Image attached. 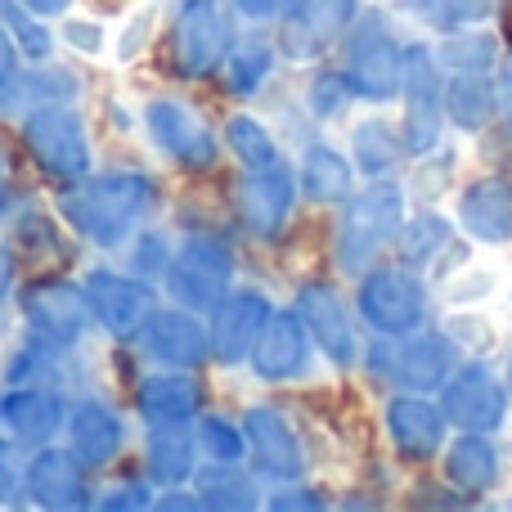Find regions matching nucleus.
<instances>
[{"label": "nucleus", "instance_id": "f257e3e1", "mask_svg": "<svg viewBox=\"0 0 512 512\" xmlns=\"http://www.w3.org/2000/svg\"><path fill=\"white\" fill-rule=\"evenodd\" d=\"M153 198H158L153 176H144L135 167H113V171H90L86 180L59 189L54 212L77 239L95 243V248H122L149 216Z\"/></svg>", "mask_w": 512, "mask_h": 512}, {"label": "nucleus", "instance_id": "f03ea898", "mask_svg": "<svg viewBox=\"0 0 512 512\" xmlns=\"http://www.w3.org/2000/svg\"><path fill=\"white\" fill-rule=\"evenodd\" d=\"M18 144L32 158V167L59 189L77 185L95 171V144H90L86 117L72 108V99L27 108L18 122Z\"/></svg>", "mask_w": 512, "mask_h": 512}, {"label": "nucleus", "instance_id": "7ed1b4c3", "mask_svg": "<svg viewBox=\"0 0 512 512\" xmlns=\"http://www.w3.org/2000/svg\"><path fill=\"white\" fill-rule=\"evenodd\" d=\"M400 225H405V189L387 176L369 180L342 203L333 230V265L342 274H364L387 243H396Z\"/></svg>", "mask_w": 512, "mask_h": 512}, {"label": "nucleus", "instance_id": "20e7f679", "mask_svg": "<svg viewBox=\"0 0 512 512\" xmlns=\"http://www.w3.org/2000/svg\"><path fill=\"white\" fill-rule=\"evenodd\" d=\"M234 45L230 0H180L167 32V68L185 81H203L225 68Z\"/></svg>", "mask_w": 512, "mask_h": 512}, {"label": "nucleus", "instance_id": "39448f33", "mask_svg": "<svg viewBox=\"0 0 512 512\" xmlns=\"http://www.w3.org/2000/svg\"><path fill=\"white\" fill-rule=\"evenodd\" d=\"M14 297H18V315H23L27 333L41 337V342L54 346V351L81 346V337L99 324L86 283L63 279V274H36V279H27Z\"/></svg>", "mask_w": 512, "mask_h": 512}, {"label": "nucleus", "instance_id": "423d86ee", "mask_svg": "<svg viewBox=\"0 0 512 512\" xmlns=\"http://www.w3.org/2000/svg\"><path fill=\"white\" fill-rule=\"evenodd\" d=\"M144 131H149L153 149L171 162L185 176H212L216 162H221V140L207 126V117L194 104L176 95H153L144 104Z\"/></svg>", "mask_w": 512, "mask_h": 512}, {"label": "nucleus", "instance_id": "0eeeda50", "mask_svg": "<svg viewBox=\"0 0 512 512\" xmlns=\"http://www.w3.org/2000/svg\"><path fill=\"white\" fill-rule=\"evenodd\" d=\"M355 315L378 337H409L427 319V288L414 265H369L355 283Z\"/></svg>", "mask_w": 512, "mask_h": 512}, {"label": "nucleus", "instance_id": "6e6552de", "mask_svg": "<svg viewBox=\"0 0 512 512\" xmlns=\"http://www.w3.org/2000/svg\"><path fill=\"white\" fill-rule=\"evenodd\" d=\"M234 274H239V261H234L230 243H221L216 234H194V239H185L171 252V265H167V274H162V283H167L176 306H189V310H198V315H207V310L234 288Z\"/></svg>", "mask_w": 512, "mask_h": 512}, {"label": "nucleus", "instance_id": "1a4fd4ad", "mask_svg": "<svg viewBox=\"0 0 512 512\" xmlns=\"http://www.w3.org/2000/svg\"><path fill=\"white\" fill-rule=\"evenodd\" d=\"M342 72L351 81L355 99L387 104L400 95V81H405V45L378 18H364L342 36Z\"/></svg>", "mask_w": 512, "mask_h": 512}, {"label": "nucleus", "instance_id": "9d476101", "mask_svg": "<svg viewBox=\"0 0 512 512\" xmlns=\"http://www.w3.org/2000/svg\"><path fill=\"white\" fill-rule=\"evenodd\" d=\"M301 198V180L292 162L274 167H239L234 176V216L256 243H274L288 230Z\"/></svg>", "mask_w": 512, "mask_h": 512}, {"label": "nucleus", "instance_id": "9b49d317", "mask_svg": "<svg viewBox=\"0 0 512 512\" xmlns=\"http://www.w3.org/2000/svg\"><path fill=\"white\" fill-rule=\"evenodd\" d=\"M400 99H405V117L400 131L414 158L432 153L441 144V117H445V86H441V59L427 45H409L405 50V81H400Z\"/></svg>", "mask_w": 512, "mask_h": 512}, {"label": "nucleus", "instance_id": "f8f14e48", "mask_svg": "<svg viewBox=\"0 0 512 512\" xmlns=\"http://www.w3.org/2000/svg\"><path fill=\"white\" fill-rule=\"evenodd\" d=\"M86 292H90V306H95V319L108 337L117 342H135L140 328L149 324V315L158 310V292L144 274H117L108 265H95L86 270Z\"/></svg>", "mask_w": 512, "mask_h": 512}, {"label": "nucleus", "instance_id": "ddd939ff", "mask_svg": "<svg viewBox=\"0 0 512 512\" xmlns=\"http://www.w3.org/2000/svg\"><path fill=\"white\" fill-rule=\"evenodd\" d=\"M243 432H248V463L261 481H301L310 468V454L301 445L297 427L288 423V414L274 405H248L243 409Z\"/></svg>", "mask_w": 512, "mask_h": 512}, {"label": "nucleus", "instance_id": "4468645a", "mask_svg": "<svg viewBox=\"0 0 512 512\" xmlns=\"http://www.w3.org/2000/svg\"><path fill=\"white\" fill-rule=\"evenodd\" d=\"M274 315V301L261 288H230L212 310H207V328H212V360L225 369H239L252 360L256 342H261L265 324Z\"/></svg>", "mask_w": 512, "mask_h": 512}, {"label": "nucleus", "instance_id": "2eb2a0df", "mask_svg": "<svg viewBox=\"0 0 512 512\" xmlns=\"http://www.w3.org/2000/svg\"><path fill=\"white\" fill-rule=\"evenodd\" d=\"M90 463L77 450H63V445H41V450L27 459L23 472V499L45 512H77L95 504V490H90Z\"/></svg>", "mask_w": 512, "mask_h": 512}, {"label": "nucleus", "instance_id": "dca6fc26", "mask_svg": "<svg viewBox=\"0 0 512 512\" xmlns=\"http://www.w3.org/2000/svg\"><path fill=\"white\" fill-rule=\"evenodd\" d=\"M292 306H297V315L306 319L315 351L324 355L333 369H351V364L360 360V333H355V315H351V306L342 301V292H337L328 279L301 283L297 297H292Z\"/></svg>", "mask_w": 512, "mask_h": 512}, {"label": "nucleus", "instance_id": "f3484780", "mask_svg": "<svg viewBox=\"0 0 512 512\" xmlns=\"http://www.w3.org/2000/svg\"><path fill=\"white\" fill-rule=\"evenodd\" d=\"M135 346L162 369H203L212 360V328L189 306H158L149 315V324L140 328Z\"/></svg>", "mask_w": 512, "mask_h": 512}, {"label": "nucleus", "instance_id": "a211bd4d", "mask_svg": "<svg viewBox=\"0 0 512 512\" xmlns=\"http://www.w3.org/2000/svg\"><path fill=\"white\" fill-rule=\"evenodd\" d=\"M0 427L27 450H41L68 427V400L63 391L41 382H9L0 391Z\"/></svg>", "mask_w": 512, "mask_h": 512}, {"label": "nucleus", "instance_id": "6ab92c4d", "mask_svg": "<svg viewBox=\"0 0 512 512\" xmlns=\"http://www.w3.org/2000/svg\"><path fill=\"white\" fill-rule=\"evenodd\" d=\"M203 400L198 369H162L135 382V414L144 427H194L203 418Z\"/></svg>", "mask_w": 512, "mask_h": 512}, {"label": "nucleus", "instance_id": "aec40b11", "mask_svg": "<svg viewBox=\"0 0 512 512\" xmlns=\"http://www.w3.org/2000/svg\"><path fill=\"white\" fill-rule=\"evenodd\" d=\"M445 409L432 405L423 391H405V396H391L382 409V427H387L391 450L405 463H423L436 459L445 445Z\"/></svg>", "mask_w": 512, "mask_h": 512}, {"label": "nucleus", "instance_id": "412c9836", "mask_svg": "<svg viewBox=\"0 0 512 512\" xmlns=\"http://www.w3.org/2000/svg\"><path fill=\"white\" fill-rule=\"evenodd\" d=\"M441 409L463 432H495L504 423L508 391L486 364H468V369L450 373V382L441 387Z\"/></svg>", "mask_w": 512, "mask_h": 512}, {"label": "nucleus", "instance_id": "4be33fe9", "mask_svg": "<svg viewBox=\"0 0 512 512\" xmlns=\"http://www.w3.org/2000/svg\"><path fill=\"white\" fill-rule=\"evenodd\" d=\"M310 351H315V342H310L306 319L297 315V306H288V310H274L270 315V324H265V333H261V342H256L248 364L261 382L279 387V382H292L310 369Z\"/></svg>", "mask_w": 512, "mask_h": 512}, {"label": "nucleus", "instance_id": "5701e85b", "mask_svg": "<svg viewBox=\"0 0 512 512\" xmlns=\"http://www.w3.org/2000/svg\"><path fill=\"white\" fill-rule=\"evenodd\" d=\"M355 18H360V0H297L283 23L279 50H288L292 59H315L319 50L351 32Z\"/></svg>", "mask_w": 512, "mask_h": 512}, {"label": "nucleus", "instance_id": "b1692460", "mask_svg": "<svg viewBox=\"0 0 512 512\" xmlns=\"http://www.w3.org/2000/svg\"><path fill=\"white\" fill-rule=\"evenodd\" d=\"M68 445L90 468H108L126 450V418L99 396L77 400L68 409Z\"/></svg>", "mask_w": 512, "mask_h": 512}, {"label": "nucleus", "instance_id": "393cba45", "mask_svg": "<svg viewBox=\"0 0 512 512\" xmlns=\"http://www.w3.org/2000/svg\"><path fill=\"white\" fill-rule=\"evenodd\" d=\"M454 373V337L450 333H409V342L391 355V378L405 391H441Z\"/></svg>", "mask_w": 512, "mask_h": 512}, {"label": "nucleus", "instance_id": "a878e982", "mask_svg": "<svg viewBox=\"0 0 512 512\" xmlns=\"http://www.w3.org/2000/svg\"><path fill=\"white\" fill-rule=\"evenodd\" d=\"M198 432L194 427H144V477L158 490L189 486L198 472Z\"/></svg>", "mask_w": 512, "mask_h": 512}, {"label": "nucleus", "instance_id": "bb28decb", "mask_svg": "<svg viewBox=\"0 0 512 512\" xmlns=\"http://www.w3.org/2000/svg\"><path fill=\"white\" fill-rule=\"evenodd\" d=\"M459 225L477 243H508L512 239V185L499 176L472 180L459 194Z\"/></svg>", "mask_w": 512, "mask_h": 512}, {"label": "nucleus", "instance_id": "cd10ccee", "mask_svg": "<svg viewBox=\"0 0 512 512\" xmlns=\"http://www.w3.org/2000/svg\"><path fill=\"white\" fill-rule=\"evenodd\" d=\"M301 198L315 207H342L355 194V162L337 153L333 144H306L297 162Z\"/></svg>", "mask_w": 512, "mask_h": 512}, {"label": "nucleus", "instance_id": "c85d7f7f", "mask_svg": "<svg viewBox=\"0 0 512 512\" xmlns=\"http://www.w3.org/2000/svg\"><path fill=\"white\" fill-rule=\"evenodd\" d=\"M189 486L203 495L207 508L216 512H252V508H265V495H261V477L256 472H243V463H212L194 472Z\"/></svg>", "mask_w": 512, "mask_h": 512}, {"label": "nucleus", "instance_id": "c756f323", "mask_svg": "<svg viewBox=\"0 0 512 512\" xmlns=\"http://www.w3.org/2000/svg\"><path fill=\"white\" fill-rule=\"evenodd\" d=\"M405 153H409L405 131L396 122H387V117H364V122L351 126V162L360 176H369V180L391 176Z\"/></svg>", "mask_w": 512, "mask_h": 512}, {"label": "nucleus", "instance_id": "7c9ffc66", "mask_svg": "<svg viewBox=\"0 0 512 512\" xmlns=\"http://www.w3.org/2000/svg\"><path fill=\"white\" fill-rule=\"evenodd\" d=\"M445 477H450V486L459 490H490L499 477V454L495 445L486 441L481 432H463L459 441L445 450Z\"/></svg>", "mask_w": 512, "mask_h": 512}, {"label": "nucleus", "instance_id": "2f4dec72", "mask_svg": "<svg viewBox=\"0 0 512 512\" xmlns=\"http://www.w3.org/2000/svg\"><path fill=\"white\" fill-rule=\"evenodd\" d=\"M274 59H279V45L261 41V36H248V41H239L230 50V59H225V95L234 99H252L256 90L270 81L274 72Z\"/></svg>", "mask_w": 512, "mask_h": 512}, {"label": "nucleus", "instance_id": "473e14b6", "mask_svg": "<svg viewBox=\"0 0 512 512\" xmlns=\"http://www.w3.org/2000/svg\"><path fill=\"white\" fill-rule=\"evenodd\" d=\"M495 108V86H490L481 72H454L445 81V117H450L459 131H481Z\"/></svg>", "mask_w": 512, "mask_h": 512}, {"label": "nucleus", "instance_id": "72a5a7b5", "mask_svg": "<svg viewBox=\"0 0 512 512\" xmlns=\"http://www.w3.org/2000/svg\"><path fill=\"white\" fill-rule=\"evenodd\" d=\"M221 135H225V149L239 158V167H274V162H283V149H279V140H274V131L252 113H230Z\"/></svg>", "mask_w": 512, "mask_h": 512}, {"label": "nucleus", "instance_id": "f704fd0d", "mask_svg": "<svg viewBox=\"0 0 512 512\" xmlns=\"http://www.w3.org/2000/svg\"><path fill=\"white\" fill-rule=\"evenodd\" d=\"M445 243H450V221L445 216H436V212H418V216H409L405 225H400V234H396V252H400V261L405 265H432L436 256L445 252Z\"/></svg>", "mask_w": 512, "mask_h": 512}, {"label": "nucleus", "instance_id": "c9c22d12", "mask_svg": "<svg viewBox=\"0 0 512 512\" xmlns=\"http://www.w3.org/2000/svg\"><path fill=\"white\" fill-rule=\"evenodd\" d=\"M0 23L14 36V45L23 50L27 63H45L54 54V32L41 23L36 9H27L23 0H0Z\"/></svg>", "mask_w": 512, "mask_h": 512}, {"label": "nucleus", "instance_id": "e433bc0d", "mask_svg": "<svg viewBox=\"0 0 512 512\" xmlns=\"http://www.w3.org/2000/svg\"><path fill=\"white\" fill-rule=\"evenodd\" d=\"M194 432H198V450H203L212 463H243L248 459V432H243V423H234V418L203 414L194 423Z\"/></svg>", "mask_w": 512, "mask_h": 512}, {"label": "nucleus", "instance_id": "4c0bfd02", "mask_svg": "<svg viewBox=\"0 0 512 512\" xmlns=\"http://www.w3.org/2000/svg\"><path fill=\"white\" fill-rule=\"evenodd\" d=\"M351 99H355V90H351V81H346L342 68L315 72V77H310V86H306V104H310V113H315L319 122L342 117L346 108H351Z\"/></svg>", "mask_w": 512, "mask_h": 512}, {"label": "nucleus", "instance_id": "58836bf2", "mask_svg": "<svg viewBox=\"0 0 512 512\" xmlns=\"http://www.w3.org/2000/svg\"><path fill=\"white\" fill-rule=\"evenodd\" d=\"M436 59L450 63L454 72H481L490 59H495V36L490 32H459L450 41H441Z\"/></svg>", "mask_w": 512, "mask_h": 512}, {"label": "nucleus", "instance_id": "ea45409f", "mask_svg": "<svg viewBox=\"0 0 512 512\" xmlns=\"http://www.w3.org/2000/svg\"><path fill=\"white\" fill-rule=\"evenodd\" d=\"M153 27H158V9L144 5L135 14H126V23L117 27V41H113V63H135L153 41Z\"/></svg>", "mask_w": 512, "mask_h": 512}, {"label": "nucleus", "instance_id": "a19ab883", "mask_svg": "<svg viewBox=\"0 0 512 512\" xmlns=\"http://www.w3.org/2000/svg\"><path fill=\"white\" fill-rule=\"evenodd\" d=\"M27 445H18L14 436H0V504L23 499V472H27Z\"/></svg>", "mask_w": 512, "mask_h": 512}, {"label": "nucleus", "instance_id": "79ce46f5", "mask_svg": "<svg viewBox=\"0 0 512 512\" xmlns=\"http://www.w3.org/2000/svg\"><path fill=\"white\" fill-rule=\"evenodd\" d=\"M153 499H158V486H153L149 477H131V481H122V486H113L108 495H99V508L104 512H144V508H153Z\"/></svg>", "mask_w": 512, "mask_h": 512}, {"label": "nucleus", "instance_id": "37998d69", "mask_svg": "<svg viewBox=\"0 0 512 512\" xmlns=\"http://www.w3.org/2000/svg\"><path fill=\"white\" fill-rule=\"evenodd\" d=\"M423 18L432 27H463L472 18H481L490 9V0H423Z\"/></svg>", "mask_w": 512, "mask_h": 512}, {"label": "nucleus", "instance_id": "c03bdc74", "mask_svg": "<svg viewBox=\"0 0 512 512\" xmlns=\"http://www.w3.org/2000/svg\"><path fill=\"white\" fill-rule=\"evenodd\" d=\"M265 508L270 512H315V508H328V495L315 486H301V481H283L274 495H265Z\"/></svg>", "mask_w": 512, "mask_h": 512}, {"label": "nucleus", "instance_id": "a18cd8bd", "mask_svg": "<svg viewBox=\"0 0 512 512\" xmlns=\"http://www.w3.org/2000/svg\"><path fill=\"white\" fill-rule=\"evenodd\" d=\"M104 23H95V18H77V14H63V45L77 54H86V59H99V50H104Z\"/></svg>", "mask_w": 512, "mask_h": 512}, {"label": "nucleus", "instance_id": "49530a36", "mask_svg": "<svg viewBox=\"0 0 512 512\" xmlns=\"http://www.w3.org/2000/svg\"><path fill=\"white\" fill-rule=\"evenodd\" d=\"M135 248L140 252H131V265H135V274H167V265H171V248L158 239V234H144V239H135Z\"/></svg>", "mask_w": 512, "mask_h": 512}, {"label": "nucleus", "instance_id": "de8ad7c7", "mask_svg": "<svg viewBox=\"0 0 512 512\" xmlns=\"http://www.w3.org/2000/svg\"><path fill=\"white\" fill-rule=\"evenodd\" d=\"M297 0H230V9L248 23H274V18H288Z\"/></svg>", "mask_w": 512, "mask_h": 512}, {"label": "nucleus", "instance_id": "09e8293b", "mask_svg": "<svg viewBox=\"0 0 512 512\" xmlns=\"http://www.w3.org/2000/svg\"><path fill=\"white\" fill-rule=\"evenodd\" d=\"M18 68H23V50L14 45V36L0 23V90H9L18 81Z\"/></svg>", "mask_w": 512, "mask_h": 512}, {"label": "nucleus", "instance_id": "8fccbe9b", "mask_svg": "<svg viewBox=\"0 0 512 512\" xmlns=\"http://www.w3.org/2000/svg\"><path fill=\"white\" fill-rule=\"evenodd\" d=\"M153 508H158V512H198L207 504H203V495H198V490L189 495V490H180V486H167V490H158Z\"/></svg>", "mask_w": 512, "mask_h": 512}, {"label": "nucleus", "instance_id": "3c124183", "mask_svg": "<svg viewBox=\"0 0 512 512\" xmlns=\"http://www.w3.org/2000/svg\"><path fill=\"white\" fill-rule=\"evenodd\" d=\"M450 337L454 342H472V346H490V328L472 315H454L450 319Z\"/></svg>", "mask_w": 512, "mask_h": 512}, {"label": "nucleus", "instance_id": "603ef678", "mask_svg": "<svg viewBox=\"0 0 512 512\" xmlns=\"http://www.w3.org/2000/svg\"><path fill=\"white\" fill-rule=\"evenodd\" d=\"M9 292H18V265H14V252L0 239V301H5Z\"/></svg>", "mask_w": 512, "mask_h": 512}, {"label": "nucleus", "instance_id": "864d4df0", "mask_svg": "<svg viewBox=\"0 0 512 512\" xmlns=\"http://www.w3.org/2000/svg\"><path fill=\"white\" fill-rule=\"evenodd\" d=\"M27 9H36L41 18H63V14H72V0H23Z\"/></svg>", "mask_w": 512, "mask_h": 512}, {"label": "nucleus", "instance_id": "5fc2aeb1", "mask_svg": "<svg viewBox=\"0 0 512 512\" xmlns=\"http://www.w3.org/2000/svg\"><path fill=\"white\" fill-rule=\"evenodd\" d=\"M499 99H504V108L512 113V59L504 63V77H499Z\"/></svg>", "mask_w": 512, "mask_h": 512}]
</instances>
